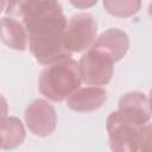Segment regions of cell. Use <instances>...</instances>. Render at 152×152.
I'll use <instances>...</instances> for the list:
<instances>
[{
  "label": "cell",
  "mask_w": 152,
  "mask_h": 152,
  "mask_svg": "<svg viewBox=\"0 0 152 152\" xmlns=\"http://www.w3.org/2000/svg\"><path fill=\"white\" fill-rule=\"evenodd\" d=\"M82 77L78 63L65 58L46 65L39 75L38 88L42 95L61 102L72 95L81 86Z\"/></svg>",
  "instance_id": "obj_3"
},
{
  "label": "cell",
  "mask_w": 152,
  "mask_h": 152,
  "mask_svg": "<svg viewBox=\"0 0 152 152\" xmlns=\"http://www.w3.org/2000/svg\"><path fill=\"white\" fill-rule=\"evenodd\" d=\"M107 100V91L97 86L78 88L66 99V104L71 110L78 113L94 112L102 107Z\"/></svg>",
  "instance_id": "obj_7"
},
{
  "label": "cell",
  "mask_w": 152,
  "mask_h": 152,
  "mask_svg": "<svg viewBox=\"0 0 152 152\" xmlns=\"http://www.w3.org/2000/svg\"><path fill=\"white\" fill-rule=\"evenodd\" d=\"M138 151H152V122L144 125L137 137Z\"/></svg>",
  "instance_id": "obj_12"
},
{
  "label": "cell",
  "mask_w": 152,
  "mask_h": 152,
  "mask_svg": "<svg viewBox=\"0 0 152 152\" xmlns=\"http://www.w3.org/2000/svg\"><path fill=\"white\" fill-rule=\"evenodd\" d=\"M148 104H150V109L152 112V89L150 91V97H148Z\"/></svg>",
  "instance_id": "obj_14"
},
{
  "label": "cell",
  "mask_w": 152,
  "mask_h": 152,
  "mask_svg": "<svg viewBox=\"0 0 152 152\" xmlns=\"http://www.w3.org/2000/svg\"><path fill=\"white\" fill-rule=\"evenodd\" d=\"M151 115L148 100L142 93H126L119 101L118 110L112 112L106 121L110 148L119 152L138 151L139 129L150 122Z\"/></svg>",
  "instance_id": "obj_2"
},
{
  "label": "cell",
  "mask_w": 152,
  "mask_h": 152,
  "mask_svg": "<svg viewBox=\"0 0 152 152\" xmlns=\"http://www.w3.org/2000/svg\"><path fill=\"white\" fill-rule=\"evenodd\" d=\"M69 1L76 8H89L97 2V0H69Z\"/></svg>",
  "instance_id": "obj_13"
},
{
  "label": "cell",
  "mask_w": 152,
  "mask_h": 152,
  "mask_svg": "<svg viewBox=\"0 0 152 152\" xmlns=\"http://www.w3.org/2000/svg\"><path fill=\"white\" fill-rule=\"evenodd\" d=\"M1 39L4 44L13 50L25 51L28 46V33L25 26L13 17L1 19Z\"/></svg>",
  "instance_id": "obj_9"
},
{
  "label": "cell",
  "mask_w": 152,
  "mask_h": 152,
  "mask_svg": "<svg viewBox=\"0 0 152 152\" xmlns=\"http://www.w3.org/2000/svg\"><path fill=\"white\" fill-rule=\"evenodd\" d=\"M100 51H103L113 58L114 62H118L125 57L129 48L128 36L119 28H108L102 32L95 40L91 46Z\"/></svg>",
  "instance_id": "obj_8"
},
{
  "label": "cell",
  "mask_w": 152,
  "mask_h": 152,
  "mask_svg": "<svg viewBox=\"0 0 152 152\" xmlns=\"http://www.w3.org/2000/svg\"><path fill=\"white\" fill-rule=\"evenodd\" d=\"M25 122L27 128L38 137H48L57 126V114L52 104L38 99L32 101L25 109Z\"/></svg>",
  "instance_id": "obj_6"
},
{
  "label": "cell",
  "mask_w": 152,
  "mask_h": 152,
  "mask_svg": "<svg viewBox=\"0 0 152 152\" xmlns=\"http://www.w3.org/2000/svg\"><path fill=\"white\" fill-rule=\"evenodd\" d=\"M10 17L19 18L28 33V49L44 65L70 58L64 46L66 19L58 0H2Z\"/></svg>",
  "instance_id": "obj_1"
},
{
  "label": "cell",
  "mask_w": 152,
  "mask_h": 152,
  "mask_svg": "<svg viewBox=\"0 0 152 152\" xmlns=\"http://www.w3.org/2000/svg\"><path fill=\"white\" fill-rule=\"evenodd\" d=\"M148 14H150V17L152 18V2L148 5Z\"/></svg>",
  "instance_id": "obj_15"
},
{
  "label": "cell",
  "mask_w": 152,
  "mask_h": 152,
  "mask_svg": "<svg viewBox=\"0 0 152 152\" xmlns=\"http://www.w3.org/2000/svg\"><path fill=\"white\" fill-rule=\"evenodd\" d=\"M97 34V24L93 15L88 13H78L72 15L66 23L64 30V46L72 52H82L90 49Z\"/></svg>",
  "instance_id": "obj_4"
},
{
  "label": "cell",
  "mask_w": 152,
  "mask_h": 152,
  "mask_svg": "<svg viewBox=\"0 0 152 152\" xmlns=\"http://www.w3.org/2000/svg\"><path fill=\"white\" fill-rule=\"evenodd\" d=\"M141 6V0H103L104 10L113 17L129 18L134 15Z\"/></svg>",
  "instance_id": "obj_11"
},
{
  "label": "cell",
  "mask_w": 152,
  "mask_h": 152,
  "mask_svg": "<svg viewBox=\"0 0 152 152\" xmlns=\"http://www.w3.org/2000/svg\"><path fill=\"white\" fill-rule=\"evenodd\" d=\"M25 139V129L21 121L14 116H5L1 119V148L12 150L23 144Z\"/></svg>",
  "instance_id": "obj_10"
},
{
  "label": "cell",
  "mask_w": 152,
  "mask_h": 152,
  "mask_svg": "<svg viewBox=\"0 0 152 152\" xmlns=\"http://www.w3.org/2000/svg\"><path fill=\"white\" fill-rule=\"evenodd\" d=\"M114 61L110 56L90 48L80 59L78 66L82 81L90 86H104L113 76Z\"/></svg>",
  "instance_id": "obj_5"
}]
</instances>
